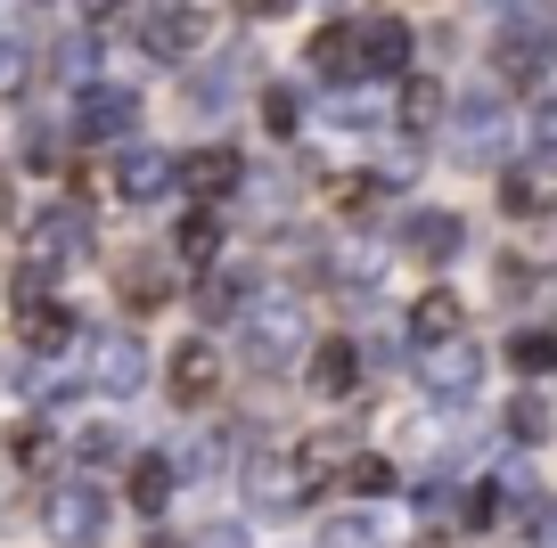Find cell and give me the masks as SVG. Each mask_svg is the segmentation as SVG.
Segmentation results:
<instances>
[{"instance_id": "cell-23", "label": "cell", "mask_w": 557, "mask_h": 548, "mask_svg": "<svg viewBox=\"0 0 557 548\" xmlns=\"http://www.w3.org/2000/svg\"><path fill=\"white\" fill-rule=\"evenodd\" d=\"M320 548H385V524L377 515H336V524L320 532Z\"/></svg>"}, {"instance_id": "cell-14", "label": "cell", "mask_w": 557, "mask_h": 548, "mask_svg": "<svg viewBox=\"0 0 557 548\" xmlns=\"http://www.w3.org/2000/svg\"><path fill=\"white\" fill-rule=\"evenodd\" d=\"M401 58H410V25H394V17H377V25H361V66H377V74H394Z\"/></svg>"}, {"instance_id": "cell-20", "label": "cell", "mask_w": 557, "mask_h": 548, "mask_svg": "<svg viewBox=\"0 0 557 548\" xmlns=\"http://www.w3.org/2000/svg\"><path fill=\"white\" fill-rule=\"evenodd\" d=\"M345 491H352V499H377V491H394V466H385L377 450H352V466H345Z\"/></svg>"}, {"instance_id": "cell-19", "label": "cell", "mask_w": 557, "mask_h": 548, "mask_svg": "<svg viewBox=\"0 0 557 548\" xmlns=\"http://www.w3.org/2000/svg\"><path fill=\"white\" fill-rule=\"evenodd\" d=\"M164 180H173V164H164V155H132V164L115 172V189L132 197V205H139V197H157Z\"/></svg>"}, {"instance_id": "cell-34", "label": "cell", "mask_w": 557, "mask_h": 548, "mask_svg": "<svg viewBox=\"0 0 557 548\" xmlns=\"http://www.w3.org/2000/svg\"><path fill=\"white\" fill-rule=\"evenodd\" d=\"M246 9H255V17H271V9H278V0H246Z\"/></svg>"}, {"instance_id": "cell-13", "label": "cell", "mask_w": 557, "mask_h": 548, "mask_svg": "<svg viewBox=\"0 0 557 548\" xmlns=\"http://www.w3.org/2000/svg\"><path fill=\"white\" fill-rule=\"evenodd\" d=\"M181 180H189L197 197H230V189H238V155H230V148H197L189 164H181Z\"/></svg>"}, {"instance_id": "cell-5", "label": "cell", "mask_w": 557, "mask_h": 548, "mask_svg": "<svg viewBox=\"0 0 557 548\" xmlns=\"http://www.w3.org/2000/svg\"><path fill=\"white\" fill-rule=\"evenodd\" d=\"M90 352H99V360H90L99 394H115V401H123V394H139V385H148V352H139L132 336H99Z\"/></svg>"}, {"instance_id": "cell-4", "label": "cell", "mask_w": 557, "mask_h": 548, "mask_svg": "<svg viewBox=\"0 0 557 548\" xmlns=\"http://www.w3.org/2000/svg\"><path fill=\"white\" fill-rule=\"evenodd\" d=\"M164 385H173V401H181V410H206V401L222 394V352H213L206 336H197V344H181V352H173V369H164Z\"/></svg>"}, {"instance_id": "cell-22", "label": "cell", "mask_w": 557, "mask_h": 548, "mask_svg": "<svg viewBox=\"0 0 557 548\" xmlns=\"http://www.w3.org/2000/svg\"><path fill=\"white\" fill-rule=\"evenodd\" d=\"M173 246H181V262H213V254H222V222H213V213H189Z\"/></svg>"}, {"instance_id": "cell-11", "label": "cell", "mask_w": 557, "mask_h": 548, "mask_svg": "<svg viewBox=\"0 0 557 548\" xmlns=\"http://www.w3.org/2000/svg\"><path fill=\"white\" fill-rule=\"evenodd\" d=\"M500 205L524 213V222H533V213H557V164H517L500 180Z\"/></svg>"}, {"instance_id": "cell-3", "label": "cell", "mask_w": 557, "mask_h": 548, "mask_svg": "<svg viewBox=\"0 0 557 548\" xmlns=\"http://www.w3.org/2000/svg\"><path fill=\"white\" fill-rule=\"evenodd\" d=\"M418 385L435 401H468L475 385H484V360H475L468 344H435V352H418Z\"/></svg>"}, {"instance_id": "cell-30", "label": "cell", "mask_w": 557, "mask_h": 548, "mask_svg": "<svg viewBox=\"0 0 557 548\" xmlns=\"http://www.w3.org/2000/svg\"><path fill=\"white\" fill-rule=\"evenodd\" d=\"M181 548H246V532H238V524H197Z\"/></svg>"}, {"instance_id": "cell-33", "label": "cell", "mask_w": 557, "mask_h": 548, "mask_svg": "<svg viewBox=\"0 0 557 548\" xmlns=\"http://www.w3.org/2000/svg\"><path fill=\"white\" fill-rule=\"evenodd\" d=\"M541 548H557V515H549V524H541Z\"/></svg>"}, {"instance_id": "cell-35", "label": "cell", "mask_w": 557, "mask_h": 548, "mask_svg": "<svg viewBox=\"0 0 557 548\" xmlns=\"http://www.w3.org/2000/svg\"><path fill=\"white\" fill-rule=\"evenodd\" d=\"M418 548H451V540H418Z\"/></svg>"}, {"instance_id": "cell-15", "label": "cell", "mask_w": 557, "mask_h": 548, "mask_svg": "<svg viewBox=\"0 0 557 548\" xmlns=\"http://www.w3.org/2000/svg\"><path fill=\"white\" fill-rule=\"evenodd\" d=\"M312 66L320 74H352L361 66V25H329V34L312 41Z\"/></svg>"}, {"instance_id": "cell-1", "label": "cell", "mask_w": 557, "mask_h": 548, "mask_svg": "<svg viewBox=\"0 0 557 548\" xmlns=\"http://www.w3.org/2000/svg\"><path fill=\"white\" fill-rule=\"evenodd\" d=\"M107 524H115V508H107L99 483H58V491H41V532H50L58 548H99Z\"/></svg>"}, {"instance_id": "cell-2", "label": "cell", "mask_w": 557, "mask_h": 548, "mask_svg": "<svg viewBox=\"0 0 557 548\" xmlns=\"http://www.w3.org/2000/svg\"><path fill=\"white\" fill-rule=\"evenodd\" d=\"M238 344H246V360H255V369H287V360L304 352V311L287 303V295H262V303H246Z\"/></svg>"}, {"instance_id": "cell-25", "label": "cell", "mask_w": 557, "mask_h": 548, "mask_svg": "<svg viewBox=\"0 0 557 548\" xmlns=\"http://www.w3.org/2000/svg\"><path fill=\"white\" fill-rule=\"evenodd\" d=\"M508 434H517V443H541V434H549V401L517 394V401H508Z\"/></svg>"}, {"instance_id": "cell-10", "label": "cell", "mask_w": 557, "mask_h": 548, "mask_svg": "<svg viewBox=\"0 0 557 548\" xmlns=\"http://www.w3.org/2000/svg\"><path fill=\"white\" fill-rule=\"evenodd\" d=\"M304 377H312L320 401H352V394H361V352H352V344H320Z\"/></svg>"}, {"instance_id": "cell-18", "label": "cell", "mask_w": 557, "mask_h": 548, "mask_svg": "<svg viewBox=\"0 0 557 548\" xmlns=\"http://www.w3.org/2000/svg\"><path fill=\"white\" fill-rule=\"evenodd\" d=\"M410 246H418V254H435V262H451V254H459V222H451V213H418V222H410Z\"/></svg>"}, {"instance_id": "cell-16", "label": "cell", "mask_w": 557, "mask_h": 548, "mask_svg": "<svg viewBox=\"0 0 557 548\" xmlns=\"http://www.w3.org/2000/svg\"><path fill=\"white\" fill-rule=\"evenodd\" d=\"M508 369H524V377H549V369H557V336H549V327H524V336H508Z\"/></svg>"}, {"instance_id": "cell-26", "label": "cell", "mask_w": 557, "mask_h": 548, "mask_svg": "<svg viewBox=\"0 0 557 548\" xmlns=\"http://www.w3.org/2000/svg\"><path fill=\"white\" fill-rule=\"evenodd\" d=\"M197 34H206L197 17H164L157 34H148V50H164V58H189V50H197Z\"/></svg>"}, {"instance_id": "cell-27", "label": "cell", "mask_w": 557, "mask_h": 548, "mask_svg": "<svg viewBox=\"0 0 557 548\" xmlns=\"http://www.w3.org/2000/svg\"><path fill=\"white\" fill-rule=\"evenodd\" d=\"M9 459H17V466H41V459H50V434H41L34 418H25V426L9 434Z\"/></svg>"}, {"instance_id": "cell-9", "label": "cell", "mask_w": 557, "mask_h": 548, "mask_svg": "<svg viewBox=\"0 0 557 548\" xmlns=\"http://www.w3.org/2000/svg\"><path fill=\"white\" fill-rule=\"evenodd\" d=\"M246 491H255V508H296L304 499V475H296V459H278V450H255L246 459Z\"/></svg>"}, {"instance_id": "cell-6", "label": "cell", "mask_w": 557, "mask_h": 548, "mask_svg": "<svg viewBox=\"0 0 557 548\" xmlns=\"http://www.w3.org/2000/svg\"><path fill=\"white\" fill-rule=\"evenodd\" d=\"M345 466H352V434H304L296 443V475H304V491H329V483H345Z\"/></svg>"}, {"instance_id": "cell-12", "label": "cell", "mask_w": 557, "mask_h": 548, "mask_svg": "<svg viewBox=\"0 0 557 548\" xmlns=\"http://www.w3.org/2000/svg\"><path fill=\"white\" fill-rule=\"evenodd\" d=\"M115 287H123V303H132V311H164V303H173V271H164V262H148V254L123 262Z\"/></svg>"}, {"instance_id": "cell-21", "label": "cell", "mask_w": 557, "mask_h": 548, "mask_svg": "<svg viewBox=\"0 0 557 548\" xmlns=\"http://www.w3.org/2000/svg\"><path fill=\"white\" fill-rule=\"evenodd\" d=\"M123 123H132V99H123V90H90L83 132H90V139H107V132H123Z\"/></svg>"}, {"instance_id": "cell-24", "label": "cell", "mask_w": 557, "mask_h": 548, "mask_svg": "<svg viewBox=\"0 0 557 548\" xmlns=\"http://www.w3.org/2000/svg\"><path fill=\"white\" fill-rule=\"evenodd\" d=\"M197 311H206V320H246V295H238V278H222V271H213L206 287H197Z\"/></svg>"}, {"instance_id": "cell-29", "label": "cell", "mask_w": 557, "mask_h": 548, "mask_svg": "<svg viewBox=\"0 0 557 548\" xmlns=\"http://www.w3.org/2000/svg\"><path fill=\"white\" fill-rule=\"evenodd\" d=\"M83 459H90V466L123 459V434H115V426H90V434H83Z\"/></svg>"}, {"instance_id": "cell-7", "label": "cell", "mask_w": 557, "mask_h": 548, "mask_svg": "<svg viewBox=\"0 0 557 548\" xmlns=\"http://www.w3.org/2000/svg\"><path fill=\"white\" fill-rule=\"evenodd\" d=\"M17 344H25V360H66V344H74V311H66V303H34V311H17Z\"/></svg>"}, {"instance_id": "cell-31", "label": "cell", "mask_w": 557, "mask_h": 548, "mask_svg": "<svg viewBox=\"0 0 557 548\" xmlns=\"http://www.w3.org/2000/svg\"><path fill=\"white\" fill-rule=\"evenodd\" d=\"M262 115H271V132H296V99H287V90H271V107H262Z\"/></svg>"}, {"instance_id": "cell-8", "label": "cell", "mask_w": 557, "mask_h": 548, "mask_svg": "<svg viewBox=\"0 0 557 548\" xmlns=\"http://www.w3.org/2000/svg\"><path fill=\"white\" fill-rule=\"evenodd\" d=\"M410 336L426 344V352H435V344H459V336H468V303H459L451 287H426L418 311H410Z\"/></svg>"}, {"instance_id": "cell-28", "label": "cell", "mask_w": 557, "mask_h": 548, "mask_svg": "<svg viewBox=\"0 0 557 548\" xmlns=\"http://www.w3.org/2000/svg\"><path fill=\"white\" fill-rule=\"evenodd\" d=\"M401 99H410V107H401L410 123H435V115H443V90H435V83H410Z\"/></svg>"}, {"instance_id": "cell-17", "label": "cell", "mask_w": 557, "mask_h": 548, "mask_svg": "<svg viewBox=\"0 0 557 548\" xmlns=\"http://www.w3.org/2000/svg\"><path fill=\"white\" fill-rule=\"evenodd\" d=\"M132 499H139L148 515L173 508V459H139V466H132Z\"/></svg>"}, {"instance_id": "cell-32", "label": "cell", "mask_w": 557, "mask_h": 548, "mask_svg": "<svg viewBox=\"0 0 557 548\" xmlns=\"http://www.w3.org/2000/svg\"><path fill=\"white\" fill-rule=\"evenodd\" d=\"M9 213H17V189H9V172H0V222H9Z\"/></svg>"}]
</instances>
